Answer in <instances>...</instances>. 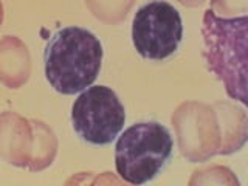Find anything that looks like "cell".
<instances>
[{
  "mask_svg": "<svg viewBox=\"0 0 248 186\" xmlns=\"http://www.w3.org/2000/svg\"><path fill=\"white\" fill-rule=\"evenodd\" d=\"M103 58V44L90 30L64 27L46 42L45 78L61 95H76L96 81Z\"/></svg>",
  "mask_w": 248,
  "mask_h": 186,
  "instance_id": "cell-1",
  "label": "cell"
},
{
  "mask_svg": "<svg viewBox=\"0 0 248 186\" xmlns=\"http://www.w3.org/2000/svg\"><path fill=\"white\" fill-rule=\"evenodd\" d=\"M247 16L219 17L213 10L203 14L205 50L208 70L219 79L231 99L247 106Z\"/></svg>",
  "mask_w": 248,
  "mask_h": 186,
  "instance_id": "cell-2",
  "label": "cell"
},
{
  "mask_svg": "<svg viewBox=\"0 0 248 186\" xmlns=\"http://www.w3.org/2000/svg\"><path fill=\"white\" fill-rule=\"evenodd\" d=\"M116 138V172L130 185L152 182L172 158V135L158 121L135 123Z\"/></svg>",
  "mask_w": 248,
  "mask_h": 186,
  "instance_id": "cell-3",
  "label": "cell"
},
{
  "mask_svg": "<svg viewBox=\"0 0 248 186\" xmlns=\"http://www.w3.org/2000/svg\"><path fill=\"white\" fill-rule=\"evenodd\" d=\"M72 127L82 141L107 146L126 124V108L116 92L107 85H90L72 106Z\"/></svg>",
  "mask_w": 248,
  "mask_h": 186,
  "instance_id": "cell-4",
  "label": "cell"
},
{
  "mask_svg": "<svg viewBox=\"0 0 248 186\" xmlns=\"http://www.w3.org/2000/svg\"><path fill=\"white\" fill-rule=\"evenodd\" d=\"M183 39L180 11L165 0L138 8L132 20V42L137 53L149 61H165L177 53Z\"/></svg>",
  "mask_w": 248,
  "mask_h": 186,
  "instance_id": "cell-5",
  "label": "cell"
}]
</instances>
